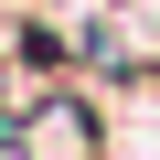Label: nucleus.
I'll use <instances>...</instances> for the list:
<instances>
[{"label":"nucleus","mask_w":160,"mask_h":160,"mask_svg":"<svg viewBox=\"0 0 160 160\" xmlns=\"http://www.w3.org/2000/svg\"><path fill=\"white\" fill-rule=\"evenodd\" d=\"M0 149H11V160H107V118L53 86V96H32V107L0 118Z\"/></svg>","instance_id":"nucleus-1"}]
</instances>
